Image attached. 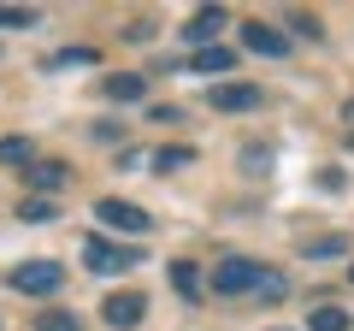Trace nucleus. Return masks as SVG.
<instances>
[{
	"instance_id": "obj_4",
	"label": "nucleus",
	"mask_w": 354,
	"mask_h": 331,
	"mask_svg": "<svg viewBox=\"0 0 354 331\" xmlns=\"http://www.w3.org/2000/svg\"><path fill=\"white\" fill-rule=\"evenodd\" d=\"M142 314H148V302H142L136 290H113V296L101 302V319H106L113 331H136V325H142Z\"/></svg>"
},
{
	"instance_id": "obj_1",
	"label": "nucleus",
	"mask_w": 354,
	"mask_h": 331,
	"mask_svg": "<svg viewBox=\"0 0 354 331\" xmlns=\"http://www.w3.org/2000/svg\"><path fill=\"white\" fill-rule=\"evenodd\" d=\"M6 284H12L18 296H53L65 284V267H59V260H24V267H12Z\"/></svg>"
},
{
	"instance_id": "obj_22",
	"label": "nucleus",
	"mask_w": 354,
	"mask_h": 331,
	"mask_svg": "<svg viewBox=\"0 0 354 331\" xmlns=\"http://www.w3.org/2000/svg\"><path fill=\"white\" fill-rule=\"evenodd\" d=\"M88 60H95V53H88V48H65V53H53L48 65H88Z\"/></svg>"
},
{
	"instance_id": "obj_12",
	"label": "nucleus",
	"mask_w": 354,
	"mask_h": 331,
	"mask_svg": "<svg viewBox=\"0 0 354 331\" xmlns=\"http://www.w3.org/2000/svg\"><path fill=\"white\" fill-rule=\"evenodd\" d=\"M189 65H195V71H207V77H213V71H230V65H236V53H230V48H218V42H213V48H195V53H189Z\"/></svg>"
},
{
	"instance_id": "obj_11",
	"label": "nucleus",
	"mask_w": 354,
	"mask_h": 331,
	"mask_svg": "<svg viewBox=\"0 0 354 331\" xmlns=\"http://www.w3.org/2000/svg\"><path fill=\"white\" fill-rule=\"evenodd\" d=\"M171 284H177L183 302H201V267L195 260H171Z\"/></svg>"
},
{
	"instance_id": "obj_24",
	"label": "nucleus",
	"mask_w": 354,
	"mask_h": 331,
	"mask_svg": "<svg viewBox=\"0 0 354 331\" xmlns=\"http://www.w3.org/2000/svg\"><path fill=\"white\" fill-rule=\"evenodd\" d=\"M348 284H354V267H348Z\"/></svg>"
},
{
	"instance_id": "obj_9",
	"label": "nucleus",
	"mask_w": 354,
	"mask_h": 331,
	"mask_svg": "<svg viewBox=\"0 0 354 331\" xmlns=\"http://www.w3.org/2000/svg\"><path fill=\"white\" fill-rule=\"evenodd\" d=\"M218 30H225V6H201V12L189 18V30H183V36H189L195 48H213Z\"/></svg>"
},
{
	"instance_id": "obj_3",
	"label": "nucleus",
	"mask_w": 354,
	"mask_h": 331,
	"mask_svg": "<svg viewBox=\"0 0 354 331\" xmlns=\"http://www.w3.org/2000/svg\"><path fill=\"white\" fill-rule=\"evenodd\" d=\"M254 284H260V260H248V255H225L213 267V290L218 296H248Z\"/></svg>"
},
{
	"instance_id": "obj_7",
	"label": "nucleus",
	"mask_w": 354,
	"mask_h": 331,
	"mask_svg": "<svg viewBox=\"0 0 354 331\" xmlns=\"http://www.w3.org/2000/svg\"><path fill=\"white\" fill-rule=\"evenodd\" d=\"M242 48H248V53H266V60H283V53H290V36H278L272 24L254 18V24H242Z\"/></svg>"
},
{
	"instance_id": "obj_23",
	"label": "nucleus",
	"mask_w": 354,
	"mask_h": 331,
	"mask_svg": "<svg viewBox=\"0 0 354 331\" xmlns=\"http://www.w3.org/2000/svg\"><path fill=\"white\" fill-rule=\"evenodd\" d=\"M348 125H354V95H348Z\"/></svg>"
},
{
	"instance_id": "obj_13",
	"label": "nucleus",
	"mask_w": 354,
	"mask_h": 331,
	"mask_svg": "<svg viewBox=\"0 0 354 331\" xmlns=\"http://www.w3.org/2000/svg\"><path fill=\"white\" fill-rule=\"evenodd\" d=\"M254 296H260V302H283V296H290V278H283L278 267H260V284H254Z\"/></svg>"
},
{
	"instance_id": "obj_2",
	"label": "nucleus",
	"mask_w": 354,
	"mask_h": 331,
	"mask_svg": "<svg viewBox=\"0 0 354 331\" xmlns=\"http://www.w3.org/2000/svg\"><path fill=\"white\" fill-rule=\"evenodd\" d=\"M95 219H101V225H113V231H124V237H142V231H153L148 207L118 202V195H101V202H95Z\"/></svg>"
},
{
	"instance_id": "obj_18",
	"label": "nucleus",
	"mask_w": 354,
	"mask_h": 331,
	"mask_svg": "<svg viewBox=\"0 0 354 331\" xmlns=\"http://www.w3.org/2000/svg\"><path fill=\"white\" fill-rule=\"evenodd\" d=\"M36 331H83V319L65 307H48V314H36Z\"/></svg>"
},
{
	"instance_id": "obj_17",
	"label": "nucleus",
	"mask_w": 354,
	"mask_h": 331,
	"mask_svg": "<svg viewBox=\"0 0 354 331\" xmlns=\"http://www.w3.org/2000/svg\"><path fill=\"white\" fill-rule=\"evenodd\" d=\"M307 331H348V314L342 307H313L307 314Z\"/></svg>"
},
{
	"instance_id": "obj_14",
	"label": "nucleus",
	"mask_w": 354,
	"mask_h": 331,
	"mask_svg": "<svg viewBox=\"0 0 354 331\" xmlns=\"http://www.w3.org/2000/svg\"><path fill=\"white\" fill-rule=\"evenodd\" d=\"M0 160H6V166H24V172H30V166H36L30 136H0Z\"/></svg>"
},
{
	"instance_id": "obj_6",
	"label": "nucleus",
	"mask_w": 354,
	"mask_h": 331,
	"mask_svg": "<svg viewBox=\"0 0 354 331\" xmlns=\"http://www.w3.org/2000/svg\"><path fill=\"white\" fill-rule=\"evenodd\" d=\"M207 101H213L218 113H254L266 95H260V83H213V89H207Z\"/></svg>"
},
{
	"instance_id": "obj_16",
	"label": "nucleus",
	"mask_w": 354,
	"mask_h": 331,
	"mask_svg": "<svg viewBox=\"0 0 354 331\" xmlns=\"http://www.w3.org/2000/svg\"><path fill=\"white\" fill-rule=\"evenodd\" d=\"M348 249V237H301V255L307 260H325V255H342Z\"/></svg>"
},
{
	"instance_id": "obj_21",
	"label": "nucleus",
	"mask_w": 354,
	"mask_h": 331,
	"mask_svg": "<svg viewBox=\"0 0 354 331\" xmlns=\"http://www.w3.org/2000/svg\"><path fill=\"white\" fill-rule=\"evenodd\" d=\"M290 24L301 30L307 42H325V30H319V18H313V12H290Z\"/></svg>"
},
{
	"instance_id": "obj_10",
	"label": "nucleus",
	"mask_w": 354,
	"mask_h": 331,
	"mask_svg": "<svg viewBox=\"0 0 354 331\" xmlns=\"http://www.w3.org/2000/svg\"><path fill=\"white\" fill-rule=\"evenodd\" d=\"M101 95L106 101H142V77L136 71H113V77H101Z\"/></svg>"
},
{
	"instance_id": "obj_20",
	"label": "nucleus",
	"mask_w": 354,
	"mask_h": 331,
	"mask_svg": "<svg viewBox=\"0 0 354 331\" xmlns=\"http://www.w3.org/2000/svg\"><path fill=\"white\" fill-rule=\"evenodd\" d=\"M59 207L53 202H41V195H30V202H18V219H53Z\"/></svg>"
},
{
	"instance_id": "obj_8",
	"label": "nucleus",
	"mask_w": 354,
	"mask_h": 331,
	"mask_svg": "<svg viewBox=\"0 0 354 331\" xmlns=\"http://www.w3.org/2000/svg\"><path fill=\"white\" fill-rule=\"evenodd\" d=\"M24 184H30V190H41V195H59L65 184H71V166H65V160H36L24 172Z\"/></svg>"
},
{
	"instance_id": "obj_5",
	"label": "nucleus",
	"mask_w": 354,
	"mask_h": 331,
	"mask_svg": "<svg viewBox=\"0 0 354 331\" xmlns=\"http://www.w3.org/2000/svg\"><path fill=\"white\" fill-rule=\"evenodd\" d=\"M83 260H88V272H124V267H136V260H142V249H130V242L118 249V242H101V237H95V242L83 249Z\"/></svg>"
},
{
	"instance_id": "obj_19",
	"label": "nucleus",
	"mask_w": 354,
	"mask_h": 331,
	"mask_svg": "<svg viewBox=\"0 0 354 331\" xmlns=\"http://www.w3.org/2000/svg\"><path fill=\"white\" fill-rule=\"evenodd\" d=\"M30 24H36L30 6H0V30H30Z\"/></svg>"
},
{
	"instance_id": "obj_15",
	"label": "nucleus",
	"mask_w": 354,
	"mask_h": 331,
	"mask_svg": "<svg viewBox=\"0 0 354 331\" xmlns=\"http://www.w3.org/2000/svg\"><path fill=\"white\" fill-rule=\"evenodd\" d=\"M189 160H195L189 148H153V154H148V166H153V172H160V178H165V172H183V166H189Z\"/></svg>"
}]
</instances>
